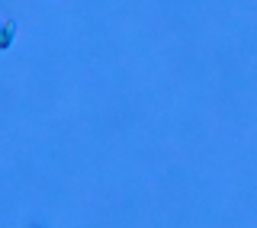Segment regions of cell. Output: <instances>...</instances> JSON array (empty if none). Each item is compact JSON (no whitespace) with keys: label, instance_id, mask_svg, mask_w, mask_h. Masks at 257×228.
I'll return each instance as SVG.
<instances>
[]
</instances>
